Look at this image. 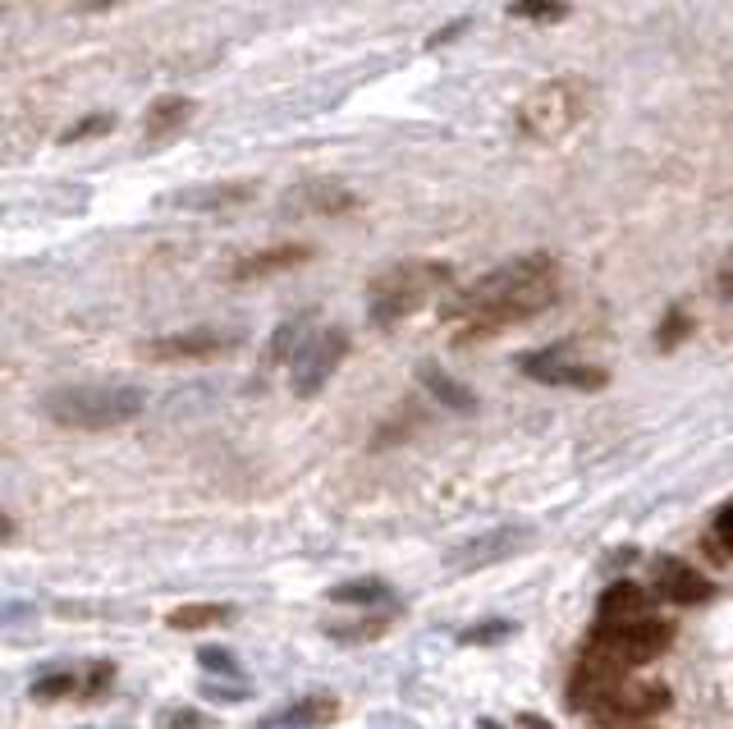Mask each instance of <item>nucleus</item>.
<instances>
[{
    "instance_id": "2f4dec72",
    "label": "nucleus",
    "mask_w": 733,
    "mask_h": 729,
    "mask_svg": "<svg viewBox=\"0 0 733 729\" xmlns=\"http://www.w3.org/2000/svg\"><path fill=\"white\" fill-rule=\"evenodd\" d=\"M203 666H211V670L220 666V670H230V675H234V660H230V656H216V652H203Z\"/></svg>"
},
{
    "instance_id": "423d86ee",
    "label": "nucleus",
    "mask_w": 733,
    "mask_h": 729,
    "mask_svg": "<svg viewBox=\"0 0 733 729\" xmlns=\"http://www.w3.org/2000/svg\"><path fill=\"white\" fill-rule=\"evenodd\" d=\"M664 706H670V693L660 689V683H647V679H619L614 689L591 706L596 725H633V720H647V716H660Z\"/></svg>"
},
{
    "instance_id": "473e14b6",
    "label": "nucleus",
    "mask_w": 733,
    "mask_h": 729,
    "mask_svg": "<svg viewBox=\"0 0 733 729\" xmlns=\"http://www.w3.org/2000/svg\"><path fill=\"white\" fill-rule=\"evenodd\" d=\"M518 725H523V729H550L541 716H532V712H523V716H518Z\"/></svg>"
},
{
    "instance_id": "4468645a",
    "label": "nucleus",
    "mask_w": 733,
    "mask_h": 729,
    "mask_svg": "<svg viewBox=\"0 0 733 729\" xmlns=\"http://www.w3.org/2000/svg\"><path fill=\"white\" fill-rule=\"evenodd\" d=\"M313 257L307 243H276V248H261V253H248L243 262H234L230 280H261V276H276V271H289L298 267V262Z\"/></svg>"
},
{
    "instance_id": "5701e85b",
    "label": "nucleus",
    "mask_w": 733,
    "mask_h": 729,
    "mask_svg": "<svg viewBox=\"0 0 733 729\" xmlns=\"http://www.w3.org/2000/svg\"><path fill=\"white\" fill-rule=\"evenodd\" d=\"M78 675H51V679H41V683H33V697L37 702H56V697H74V693H83L78 689Z\"/></svg>"
},
{
    "instance_id": "aec40b11",
    "label": "nucleus",
    "mask_w": 733,
    "mask_h": 729,
    "mask_svg": "<svg viewBox=\"0 0 733 729\" xmlns=\"http://www.w3.org/2000/svg\"><path fill=\"white\" fill-rule=\"evenodd\" d=\"M330 716H335V697H307V702L294 706V712H284L280 725H289V729H313V725H321V720H330Z\"/></svg>"
},
{
    "instance_id": "20e7f679",
    "label": "nucleus",
    "mask_w": 733,
    "mask_h": 729,
    "mask_svg": "<svg viewBox=\"0 0 733 729\" xmlns=\"http://www.w3.org/2000/svg\"><path fill=\"white\" fill-rule=\"evenodd\" d=\"M445 284H450L445 262H399V267L381 271L367 284V317L371 326H394L413 317L417 307H427Z\"/></svg>"
},
{
    "instance_id": "72a5a7b5",
    "label": "nucleus",
    "mask_w": 733,
    "mask_h": 729,
    "mask_svg": "<svg viewBox=\"0 0 733 729\" xmlns=\"http://www.w3.org/2000/svg\"><path fill=\"white\" fill-rule=\"evenodd\" d=\"M481 729H500V725L496 720H481Z\"/></svg>"
},
{
    "instance_id": "b1692460",
    "label": "nucleus",
    "mask_w": 733,
    "mask_h": 729,
    "mask_svg": "<svg viewBox=\"0 0 733 729\" xmlns=\"http://www.w3.org/2000/svg\"><path fill=\"white\" fill-rule=\"evenodd\" d=\"M509 14H514V19H564L569 5H564V0H514Z\"/></svg>"
},
{
    "instance_id": "f8f14e48",
    "label": "nucleus",
    "mask_w": 733,
    "mask_h": 729,
    "mask_svg": "<svg viewBox=\"0 0 733 729\" xmlns=\"http://www.w3.org/2000/svg\"><path fill=\"white\" fill-rule=\"evenodd\" d=\"M193 116H197V101L193 97H161V101H151L147 116H143V143L147 147L170 143L174 134H184Z\"/></svg>"
},
{
    "instance_id": "f257e3e1",
    "label": "nucleus",
    "mask_w": 733,
    "mask_h": 729,
    "mask_svg": "<svg viewBox=\"0 0 733 729\" xmlns=\"http://www.w3.org/2000/svg\"><path fill=\"white\" fill-rule=\"evenodd\" d=\"M554 299H560V267H554V257L532 253L518 262H504V267L473 280L468 290H459L440 307V317L459 326V344H473L491 340L518 321H532Z\"/></svg>"
},
{
    "instance_id": "412c9836",
    "label": "nucleus",
    "mask_w": 733,
    "mask_h": 729,
    "mask_svg": "<svg viewBox=\"0 0 733 729\" xmlns=\"http://www.w3.org/2000/svg\"><path fill=\"white\" fill-rule=\"evenodd\" d=\"M230 610L225 606H184V610H170V629H211V624H225Z\"/></svg>"
},
{
    "instance_id": "ddd939ff",
    "label": "nucleus",
    "mask_w": 733,
    "mask_h": 729,
    "mask_svg": "<svg viewBox=\"0 0 733 729\" xmlns=\"http://www.w3.org/2000/svg\"><path fill=\"white\" fill-rule=\"evenodd\" d=\"M349 207H353V193L344 184H330V180L298 184L284 197V211H298V216H340Z\"/></svg>"
},
{
    "instance_id": "9b49d317",
    "label": "nucleus",
    "mask_w": 733,
    "mask_h": 729,
    "mask_svg": "<svg viewBox=\"0 0 733 729\" xmlns=\"http://www.w3.org/2000/svg\"><path fill=\"white\" fill-rule=\"evenodd\" d=\"M624 675H628L624 666H614V660L587 652V660H583V666L573 670V679H569V697H573V706H587V712H591V706L601 702Z\"/></svg>"
},
{
    "instance_id": "f3484780",
    "label": "nucleus",
    "mask_w": 733,
    "mask_h": 729,
    "mask_svg": "<svg viewBox=\"0 0 733 729\" xmlns=\"http://www.w3.org/2000/svg\"><path fill=\"white\" fill-rule=\"evenodd\" d=\"M417 377H422V386H427V390H431V394H436V400L445 404V409H459V413H468V409L477 404L473 394L463 390V386H459L454 377H445V372H440V367H422Z\"/></svg>"
},
{
    "instance_id": "9d476101",
    "label": "nucleus",
    "mask_w": 733,
    "mask_h": 729,
    "mask_svg": "<svg viewBox=\"0 0 733 729\" xmlns=\"http://www.w3.org/2000/svg\"><path fill=\"white\" fill-rule=\"evenodd\" d=\"M234 330H180V336H161L147 344V359L157 363H184V359H216V353L234 349Z\"/></svg>"
},
{
    "instance_id": "1a4fd4ad",
    "label": "nucleus",
    "mask_w": 733,
    "mask_h": 729,
    "mask_svg": "<svg viewBox=\"0 0 733 729\" xmlns=\"http://www.w3.org/2000/svg\"><path fill=\"white\" fill-rule=\"evenodd\" d=\"M651 587H656L660 602H670V606H701V602H710V596H716V583H710L706 573H697L687 560H674V556L656 560Z\"/></svg>"
},
{
    "instance_id": "a878e982",
    "label": "nucleus",
    "mask_w": 733,
    "mask_h": 729,
    "mask_svg": "<svg viewBox=\"0 0 733 729\" xmlns=\"http://www.w3.org/2000/svg\"><path fill=\"white\" fill-rule=\"evenodd\" d=\"M115 124L110 116H87L83 124H74V129H64L60 134V143H83V138H97V134H106V129Z\"/></svg>"
},
{
    "instance_id": "bb28decb",
    "label": "nucleus",
    "mask_w": 733,
    "mask_h": 729,
    "mask_svg": "<svg viewBox=\"0 0 733 729\" xmlns=\"http://www.w3.org/2000/svg\"><path fill=\"white\" fill-rule=\"evenodd\" d=\"M710 537H716V546L733 560V505H724V510L716 514V533H710Z\"/></svg>"
},
{
    "instance_id": "7ed1b4c3",
    "label": "nucleus",
    "mask_w": 733,
    "mask_h": 729,
    "mask_svg": "<svg viewBox=\"0 0 733 729\" xmlns=\"http://www.w3.org/2000/svg\"><path fill=\"white\" fill-rule=\"evenodd\" d=\"M591 101H596V93L587 78H550L541 87H532L518 101L514 124L532 143H554V138L573 134V129L591 116Z\"/></svg>"
},
{
    "instance_id": "393cba45",
    "label": "nucleus",
    "mask_w": 733,
    "mask_h": 729,
    "mask_svg": "<svg viewBox=\"0 0 733 729\" xmlns=\"http://www.w3.org/2000/svg\"><path fill=\"white\" fill-rule=\"evenodd\" d=\"M330 637H340V643H358V637H381L386 633V620H363V624H335L326 629Z\"/></svg>"
},
{
    "instance_id": "c85d7f7f",
    "label": "nucleus",
    "mask_w": 733,
    "mask_h": 729,
    "mask_svg": "<svg viewBox=\"0 0 733 729\" xmlns=\"http://www.w3.org/2000/svg\"><path fill=\"white\" fill-rule=\"evenodd\" d=\"M207 720L203 716H197V712H170L166 716V729H203Z\"/></svg>"
},
{
    "instance_id": "a211bd4d",
    "label": "nucleus",
    "mask_w": 733,
    "mask_h": 729,
    "mask_svg": "<svg viewBox=\"0 0 733 729\" xmlns=\"http://www.w3.org/2000/svg\"><path fill=\"white\" fill-rule=\"evenodd\" d=\"M307 326H313V317H294V321H284L276 330V340H271V363H294L298 353L307 349Z\"/></svg>"
},
{
    "instance_id": "0eeeda50",
    "label": "nucleus",
    "mask_w": 733,
    "mask_h": 729,
    "mask_svg": "<svg viewBox=\"0 0 733 729\" xmlns=\"http://www.w3.org/2000/svg\"><path fill=\"white\" fill-rule=\"evenodd\" d=\"M523 372H527L532 381H541V386H569V390H606L610 386V372L606 367L573 363L564 344L541 349V353H527Z\"/></svg>"
},
{
    "instance_id": "f03ea898",
    "label": "nucleus",
    "mask_w": 733,
    "mask_h": 729,
    "mask_svg": "<svg viewBox=\"0 0 733 729\" xmlns=\"http://www.w3.org/2000/svg\"><path fill=\"white\" fill-rule=\"evenodd\" d=\"M143 390L138 386H60L51 390L41 409L51 423L60 427H78V432H110L124 427L143 413Z\"/></svg>"
},
{
    "instance_id": "7c9ffc66",
    "label": "nucleus",
    "mask_w": 733,
    "mask_h": 729,
    "mask_svg": "<svg viewBox=\"0 0 733 729\" xmlns=\"http://www.w3.org/2000/svg\"><path fill=\"white\" fill-rule=\"evenodd\" d=\"M463 28H468V24H463V19H459V24H450V28H440V33H436V37L427 41V47H445V41H454V37H459Z\"/></svg>"
},
{
    "instance_id": "cd10ccee",
    "label": "nucleus",
    "mask_w": 733,
    "mask_h": 729,
    "mask_svg": "<svg viewBox=\"0 0 733 729\" xmlns=\"http://www.w3.org/2000/svg\"><path fill=\"white\" fill-rule=\"evenodd\" d=\"M683 336H687V317H683V313H674L670 321H664V326L656 330V344H660V349H674Z\"/></svg>"
},
{
    "instance_id": "dca6fc26",
    "label": "nucleus",
    "mask_w": 733,
    "mask_h": 729,
    "mask_svg": "<svg viewBox=\"0 0 733 729\" xmlns=\"http://www.w3.org/2000/svg\"><path fill=\"white\" fill-rule=\"evenodd\" d=\"M257 193V184H211V189H188L174 197V207H188V211H211V207H239L248 203Z\"/></svg>"
},
{
    "instance_id": "2eb2a0df",
    "label": "nucleus",
    "mask_w": 733,
    "mask_h": 729,
    "mask_svg": "<svg viewBox=\"0 0 733 729\" xmlns=\"http://www.w3.org/2000/svg\"><path fill=\"white\" fill-rule=\"evenodd\" d=\"M637 615H647V592L633 579L610 583L601 592V602H596V624H624V620H637Z\"/></svg>"
},
{
    "instance_id": "39448f33",
    "label": "nucleus",
    "mask_w": 733,
    "mask_h": 729,
    "mask_svg": "<svg viewBox=\"0 0 733 729\" xmlns=\"http://www.w3.org/2000/svg\"><path fill=\"white\" fill-rule=\"evenodd\" d=\"M674 643V624L670 620H656V615H637V620H624V624H596L591 633V647L596 656L614 660V666H647V660L664 656Z\"/></svg>"
},
{
    "instance_id": "c756f323",
    "label": "nucleus",
    "mask_w": 733,
    "mask_h": 729,
    "mask_svg": "<svg viewBox=\"0 0 733 729\" xmlns=\"http://www.w3.org/2000/svg\"><path fill=\"white\" fill-rule=\"evenodd\" d=\"M720 294H724V299H733V248H729L724 267H720Z\"/></svg>"
},
{
    "instance_id": "6ab92c4d",
    "label": "nucleus",
    "mask_w": 733,
    "mask_h": 729,
    "mask_svg": "<svg viewBox=\"0 0 733 729\" xmlns=\"http://www.w3.org/2000/svg\"><path fill=\"white\" fill-rule=\"evenodd\" d=\"M518 537H523V533H496V542H473V546L454 550V556H450V564H454V569H468V564H486V560L504 556L509 546H518Z\"/></svg>"
},
{
    "instance_id": "4be33fe9",
    "label": "nucleus",
    "mask_w": 733,
    "mask_h": 729,
    "mask_svg": "<svg viewBox=\"0 0 733 729\" xmlns=\"http://www.w3.org/2000/svg\"><path fill=\"white\" fill-rule=\"evenodd\" d=\"M330 602L376 606V602H390V587L386 583H340V587H330Z\"/></svg>"
},
{
    "instance_id": "6e6552de",
    "label": "nucleus",
    "mask_w": 733,
    "mask_h": 729,
    "mask_svg": "<svg viewBox=\"0 0 733 729\" xmlns=\"http://www.w3.org/2000/svg\"><path fill=\"white\" fill-rule=\"evenodd\" d=\"M349 353V330L335 326V330H321L317 340H307V349L294 359V394H317L330 377H335V367L344 363Z\"/></svg>"
}]
</instances>
